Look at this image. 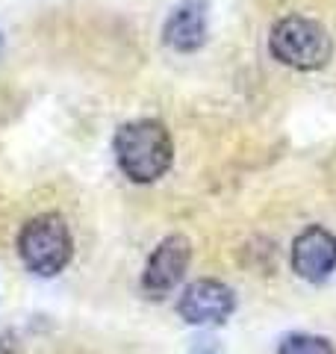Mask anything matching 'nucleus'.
Segmentation results:
<instances>
[{
	"label": "nucleus",
	"instance_id": "f257e3e1",
	"mask_svg": "<svg viewBox=\"0 0 336 354\" xmlns=\"http://www.w3.org/2000/svg\"><path fill=\"white\" fill-rule=\"evenodd\" d=\"M115 160L133 183H153L171 169L174 145L165 124L139 118L121 124L115 133Z\"/></svg>",
	"mask_w": 336,
	"mask_h": 354
},
{
	"label": "nucleus",
	"instance_id": "f03ea898",
	"mask_svg": "<svg viewBox=\"0 0 336 354\" xmlns=\"http://www.w3.org/2000/svg\"><path fill=\"white\" fill-rule=\"evenodd\" d=\"M71 254H74V239L62 216L41 213L21 227L18 257L24 260L30 272L41 274V278L59 274L71 263Z\"/></svg>",
	"mask_w": 336,
	"mask_h": 354
},
{
	"label": "nucleus",
	"instance_id": "7ed1b4c3",
	"mask_svg": "<svg viewBox=\"0 0 336 354\" xmlns=\"http://www.w3.org/2000/svg\"><path fill=\"white\" fill-rule=\"evenodd\" d=\"M268 48H272V57L277 62L289 65V68L316 71V68H324V65L330 62L333 41L319 21L289 15V18L274 24Z\"/></svg>",
	"mask_w": 336,
	"mask_h": 354
},
{
	"label": "nucleus",
	"instance_id": "20e7f679",
	"mask_svg": "<svg viewBox=\"0 0 336 354\" xmlns=\"http://www.w3.org/2000/svg\"><path fill=\"white\" fill-rule=\"evenodd\" d=\"M189 260H192V242L180 234L165 236L160 245H156V251L151 254L148 266H144V274H142L144 295L165 298L180 283V278L189 269Z\"/></svg>",
	"mask_w": 336,
	"mask_h": 354
},
{
	"label": "nucleus",
	"instance_id": "39448f33",
	"mask_svg": "<svg viewBox=\"0 0 336 354\" xmlns=\"http://www.w3.org/2000/svg\"><path fill=\"white\" fill-rule=\"evenodd\" d=\"M233 292L230 286H224L221 281H212V278H204V281H195L189 283L180 301H177V313H180L189 325H204V328H212V325H221L227 322V316L233 313Z\"/></svg>",
	"mask_w": 336,
	"mask_h": 354
},
{
	"label": "nucleus",
	"instance_id": "423d86ee",
	"mask_svg": "<svg viewBox=\"0 0 336 354\" xmlns=\"http://www.w3.org/2000/svg\"><path fill=\"white\" fill-rule=\"evenodd\" d=\"M292 269L310 283L324 281L336 269V236L321 225H312L292 242Z\"/></svg>",
	"mask_w": 336,
	"mask_h": 354
},
{
	"label": "nucleus",
	"instance_id": "0eeeda50",
	"mask_svg": "<svg viewBox=\"0 0 336 354\" xmlns=\"http://www.w3.org/2000/svg\"><path fill=\"white\" fill-rule=\"evenodd\" d=\"M207 39V3L204 0H183L180 6L171 9L165 27L162 41L177 53H192Z\"/></svg>",
	"mask_w": 336,
	"mask_h": 354
},
{
	"label": "nucleus",
	"instance_id": "6e6552de",
	"mask_svg": "<svg viewBox=\"0 0 336 354\" xmlns=\"http://www.w3.org/2000/svg\"><path fill=\"white\" fill-rule=\"evenodd\" d=\"M277 354H333V346L316 334H289L280 339Z\"/></svg>",
	"mask_w": 336,
	"mask_h": 354
},
{
	"label": "nucleus",
	"instance_id": "1a4fd4ad",
	"mask_svg": "<svg viewBox=\"0 0 336 354\" xmlns=\"http://www.w3.org/2000/svg\"><path fill=\"white\" fill-rule=\"evenodd\" d=\"M0 44H3V39H0Z\"/></svg>",
	"mask_w": 336,
	"mask_h": 354
}]
</instances>
